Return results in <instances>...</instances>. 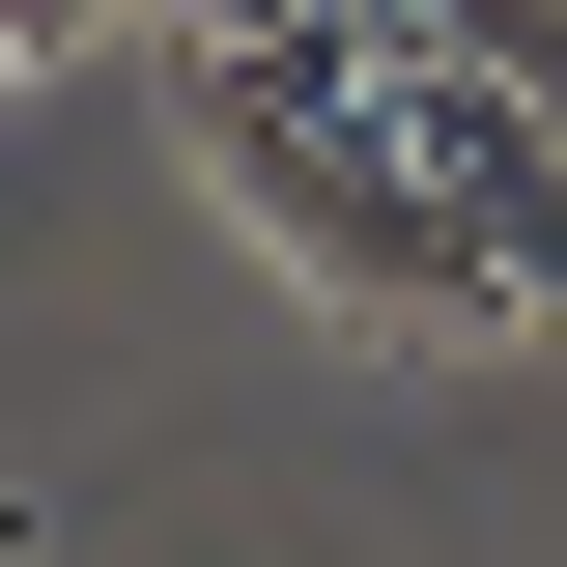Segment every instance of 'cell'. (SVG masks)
<instances>
[{
  "mask_svg": "<svg viewBox=\"0 0 567 567\" xmlns=\"http://www.w3.org/2000/svg\"><path fill=\"white\" fill-rule=\"evenodd\" d=\"M171 58H398V0H171Z\"/></svg>",
  "mask_w": 567,
  "mask_h": 567,
  "instance_id": "1",
  "label": "cell"
},
{
  "mask_svg": "<svg viewBox=\"0 0 567 567\" xmlns=\"http://www.w3.org/2000/svg\"><path fill=\"white\" fill-rule=\"evenodd\" d=\"M398 58H483V85H539V114H567V0H398Z\"/></svg>",
  "mask_w": 567,
  "mask_h": 567,
  "instance_id": "2",
  "label": "cell"
},
{
  "mask_svg": "<svg viewBox=\"0 0 567 567\" xmlns=\"http://www.w3.org/2000/svg\"><path fill=\"white\" fill-rule=\"evenodd\" d=\"M29 29H171V0H29Z\"/></svg>",
  "mask_w": 567,
  "mask_h": 567,
  "instance_id": "3",
  "label": "cell"
},
{
  "mask_svg": "<svg viewBox=\"0 0 567 567\" xmlns=\"http://www.w3.org/2000/svg\"><path fill=\"white\" fill-rule=\"evenodd\" d=\"M29 58H58V29H29V0H0V85H29Z\"/></svg>",
  "mask_w": 567,
  "mask_h": 567,
  "instance_id": "4",
  "label": "cell"
},
{
  "mask_svg": "<svg viewBox=\"0 0 567 567\" xmlns=\"http://www.w3.org/2000/svg\"><path fill=\"white\" fill-rule=\"evenodd\" d=\"M0 567H29V539H0Z\"/></svg>",
  "mask_w": 567,
  "mask_h": 567,
  "instance_id": "5",
  "label": "cell"
}]
</instances>
